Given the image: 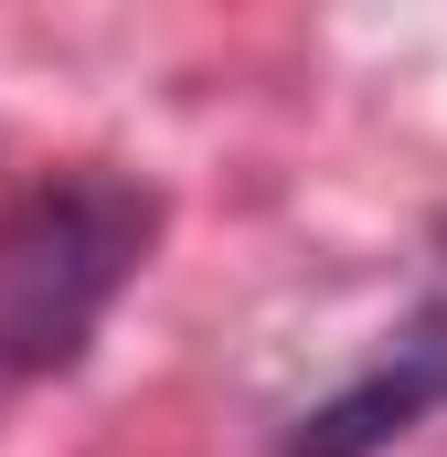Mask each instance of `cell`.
Masks as SVG:
<instances>
[{
  "mask_svg": "<svg viewBox=\"0 0 447 457\" xmlns=\"http://www.w3.org/2000/svg\"><path fill=\"white\" fill-rule=\"evenodd\" d=\"M160 203L128 170H54L0 213V383L64 372L117 287L149 266Z\"/></svg>",
  "mask_w": 447,
  "mask_h": 457,
  "instance_id": "6da1fadb",
  "label": "cell"
},
{
  "mask_svg": "<svg viewBox=\"0 0 447 457\" xmlns=\"http://www.w3.org/2000/svg\"><path fill=\"white\" fill-rule=\"evenodd\" d=\"M437 404H447V309H426V320H405L394 341L373 351L331 404H309L277 457H384L394 436H416Z\"/></svg>",
  "mask_w": 447,
  "mask_h": 457,
  "instance_id": "7a4b0ae2",
  "label": "cell"
},
{
  "mask_svg": "<svg viewBox=\"0 0 447 457\" xmlns=\"http://www.w3.org/2000/svg\"><path fill=\"white\" fill-rule=\"evenodd\" d=\"M0 394H11V383H0Z\"/></svg>",
  "mask_w": 447,
  "mask_h": 457,
  "instance_id": "3957f363",
  "label": "cell"
}]
</instances>
